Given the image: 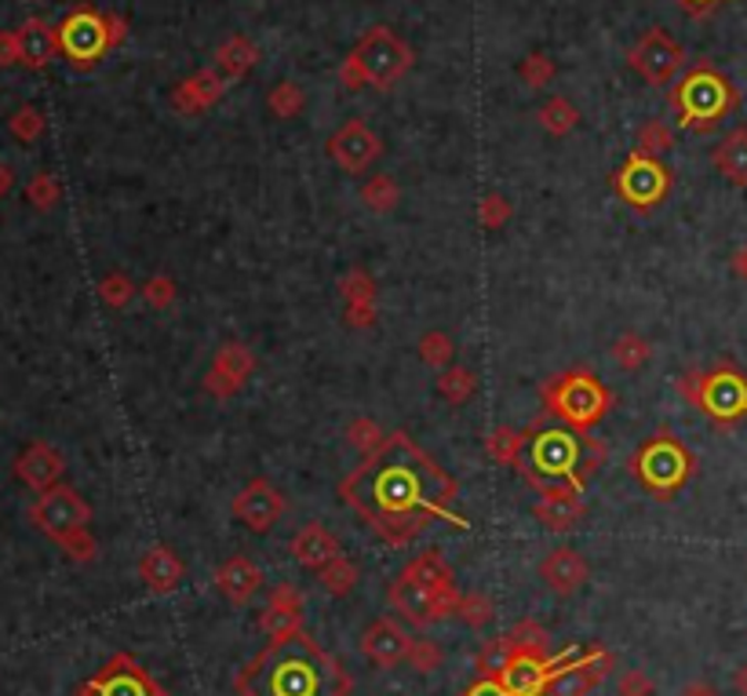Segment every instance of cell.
Returning a JSON list of instances; mask_svg holds the SVG:
<instances>
[{"label":"cell","mask_w":747,"mask_h":696,"mask_svg":"<svg viewBox=\"0 0 747 696\" xmlns=\"http://www.w3.org/2000/svg\"><path fill=\"white\" fill-rule=\"evenodd\" d=\"M106 30H110V44L121 48L128 41V19L124 15H114V11H106Z\"/></svg>","instance_id":"obj_59"},{"label":"cell","mask_w":747,"mask_h":696,"mask_svg":"<svg viewBox=\"0 0 747 696\" xmlns=\"http://www.w3.org/2000/svg\"><path fill=\"white\" fill-rule=\"evenodd\" d=\"M537 121L543 132H551L554 139H566V135L580 124V110L569 103L566 95H551L547 103L537 110Z\"/></svg>","instance_id":"obj_33"},{"label":"cell","mask_w":747,"mask_h":696,"mask_svg":"<svg viewBox=\"0 0 747 696\" xmlns=\"http://www.w3.org/2000/svg\"><path fill=\"white\" fill-rule=\"evenodd\" d=\"M459 696H510V693H507V686H504L500 678H481V675H478V678L470 682V686H467L464 693H459Z\"/></svg>","instance_id":"obj_57"},{"label":"cell","mask_w":747,"mask_h":696,"mask_svg":"<svg viewBox=\"0 0 747 696\" xmlns=\"http://www.w3.org/2000/svg\"><path fill=\"white\" fill-rule=\"evenodd\" d=\"M303 106H307V95H303V89H299L295 81H281V84H273L270 89V95H267V110L278 121H292V117H299L303 114Z\"/></svg>","instance_id":"obj_39"},{"label":"cell","mask_w":747,"mask_h":696,"mask_svg":"<svg viewBox=\"0 0 747 696\" xmlns=\"http://www.w3.org/2000/svg\"><path fill=\"white\" fill-rule=\"evenodd\" d=\"M733 689H737L740 696H747V664L737 667V675H733Z\"/></svg>","instance_id":"obj_63"},{"label":"cell","mask_w":747,"mask_h":696,"mask_svg":"<svg viewBox=\"0 0 747 696\" xmlns=\"http://www.w3.org/2000/svg\"><path fill=\"white\" fill-rule=\"evenodd\" d=\"M667 103L675 110L678 128H686L693 135H712L729 114H737L740 89L715 62L701 59L675 81V89L667 92Z\"/></svg>","instance_id":"obj_4"},{"label":"cell","mask_w":747,"mask_h":696,"mask_svg":"<svg viewBox=\"0 0 747 696\" xmlns=\"http://www.w3.org/2000/svg\"><path fill=\"white\" fill-rule=\"evenodd\" d=\"M27 201L37 208V212H52L62 201V183L52 176V172H37V176L27 183Z\"/></svg>","instance_id":"obj_43"},{"label":"cell","mask_w":747,"mask_h":696,"mask_svg":"<svg viewBox=\"0 0 747 696\" xmlns=\"http://www.w3.org/2000/svg\"><path fill=\"white\" fill-rule=\"evenodd\" d=\"M325 154L346 176H361V172H369L383 157V139L365 121H346L325 139Z\"/></svg>","instance_id":"obj_16"},{"label":"cell","mask_w":747,"mask_h":696,"mask_svg":"<svg viewBox=\"0 0 747 696\" xmlns=\"http://www.w3.org/2000/svg\"><path fill=\"white\" fill-rule=\"evenodd\" d=\"M77 696H168V689L132 653H114L92 678L81 682Z\"/></svg>","instance_id":"obj_13"},{"label":"cell","mask_w":747,"mask_h":696,"mask_svg":"<svg viewBox=\"0 0 747 696\" xmlns=\"http://www.w3.org/2000/svg\"><path fill=\"white\" fill-rule=\"evenodd\" d=\"M729 267H733V273H737L740 281H747V245H744V248H737V252H733Z\"/></svg>","instance_id":"obj_61"},{"label":"cell","mask_w":747,"mask_h":696,"mask_svg":"<svg viewBox=\"0 0 747 696\" xmlns=\"http://www.w3.org/2000/svg\"><path fill=\"white\" fill-rule=\"evenodd\" d=\"M318 580H321V588H325L332 599H346L354 588H357V580H361V569H357V562H351L343 551L332 558V562H325L318 569Z\"/></svg>","instance_id":"obj_32"},{"label":"cell","mask_w":747,"mask_h":696,"mask_svg":"<svg viewBox=\"0 0 747 696\" xmlns=\"http://www.w3.org/2000/svg\"><path fill=\"white\" fill-rule=\"evenodd\" d=\"M675 4L686 11L689 19H707L712 15L715 8H722V4H729V0H675Z\"/></svg>","instance_id":"obj_58"},{"label":"cell","mask_w":747,"mask_h":696,"mask_svg":"<svg viewBox=\"0 0 747 696\" xmlns=\"http://www.w3.org/2000/svg\"><path fill=\"white\" fill-rule=\"evenodd\" d=\"M475 391H478V380H475V372H470L467 365H448V368H442L438 394L445 397L448 405L470 402V397H475Z\"/></svg>","instance_id":"obj_35"},{"label":"cell","mask_w":747,"mask_h":696,"mask_svg":"<svg viewBox=\"0 0 747 696\" xmlns=\"http://www.w3.org/2000/svg\"><path fill=\"white\" fill-rule=\"evenodd\" d=\"M613 190L624 201L631 212L650 216L656 212V205L667 201L671 186H675V176H671L667 165H660L656 157H645L639 150H631L627 160L613 172Z\"/></svg>","instance_id":"obj_9"},{"label":"cell","mask_w":747,"mask_h":696,"mask_svg":"<svg viewBox=\"0 0 747 696\" xmlns=\"http://www.w3.org/2000/svg\"><path fill=\"white\" fill-rule=\"evenodd\" d=\"M59 547L66 551L70 562H77V565H89V562H95V558H98V543L92 537V529L77 532V537H70L66 543H59Z\"/></svg>","instance_id":"obj_53"},{"label":"cell","mask_w":747,"mask_h":696,"mask_svg":"<svg viewBox=\"0 0 747 696\" xmlns=\"http://www.w3.org/2000/svg\"><path fill=\"white\" fill-rule=\"evenodd\" d=\"M532 518L540 521L547 532H566L580 529V521L588 518V503H583V492H554V496H540L532 503Z\"/></svg>","instance_id":"obj_26"},{"label":"cell","mask_w":747,"mask_h":696,"mask_svg":"<svg viewBox=\"0 0 747 696\" xmlns=\"http://www.w3.org/2000/svg\"><path fill=\"white\" fill-rule=\"evenodd\" d=\"M408 667L416 671V675H430V671H438L445 664V653L442 645H434L427 638H413V650H408Z\"/></svg>","instance_id":"obj_49"},{"label":"cell","mask_w":747,"mask_h":696,"mask_svg":"<svg viewBox=\"0 0 747 696\" xmlns=\"http://www.w3.org/2000/svg\"><path fill=\"white\" fill-rule=\"evenodd\" d=\"M675 391L718 430H733L747 419V372L733 362L682 372L675 380Z\"/></svg>","instance_id":"obj_8"},{"label":"cell","mask_w":747,"mask_h":696,"mask_svg":"<svg viewBox=\"0 0 747 696\" xmlns=\"http://www.w3.org/2000/svg\"><path fill=\"white\" fill-rule=\"evenodd\" d=\"M671 146H675V132L667 128V121H660V117H650L639 128V146L634 150L639 154H645V157H664Z\"/></svg>","instance_id":"obj_41"},{"label":"cell","mask_w":747,"mask_h":696,"mask_svg":"<svg viewBox=\"0 0 747 696\" xmlns=\"http://www.w3.org/2000/svg\"><path fill=\"white\" fill-rule=\"evenodd\" d=\"M627 66L639 73L645 84H653V89H667V84H675L678 73L686 70V48L667 30L653 27L627 48Z\"/></svg>","instance_id":"obj_12"},{"label":"cell","mask_w":747,"mask_h":696,"mask_svg":"<svg viewBox=\"0 0 747 696\" xmlns=\"http://www.w3.org/2000/svg\"><path fill=\"white\" fill-rule=\"evenodd\" d=\"M507 638L518 653H526V656H554L551 653V635H547L537 620H518V624L507 631Z\"/></svg>","instance_id":"obj_37"},{"label":"cell","mask_w":747,"mask_h":696,"mask_svg":"<svg viewBox=\"0 0 747 696\" xmlns=\"http://www.w3.org/2000/svg\"><path fill=\"white\" fill-rule=\"evenodd\" d=\"M696 456L671 427H660L627 456V475L642 485L653 500H675L696 478Z\"/></svg>","instance_id":"obj_7"},{"label":"cell","mask_w":747,"mask_h":696,"mask_svg":"<svg viewBox=\"0 0 747 696\" xmlns=\"http://www.w3.org/2000/svg\"><path fill=\"white\" fill-rule=\"evenodd\" d=\"M540 402L543 413L566 424L580 434H591L602 419L613 413L616 394L605 387L602 380L594 376L591 368H566L558 376L540 383Z\"/></svg>","instance_id":"obj_6"},{"label":"cell","mask_w":747,"mask_h":696,"mask_svg":"<svg viewBox=\"0 0 747 696\" xmlns=\"http://www.w3.org/2000/svg\"><path fill=\"white\" fill-rule=\"evenodd\" d=\"M510 656H515V645H510L507 635H500V638L485 642L481 650H478V656H475V671H478L481 678H496V675H500V671L507 667Z\"/></svg>","instance_id":"obj_42"},{"label":"cell","mask_w":747,"mask_h":696,"mask_svg":"<svg viewBox=\"0 0 747 696\" xmlns=\"http://www.w3.org/2000/svg\"><path fill=\"white\" fill-rule=\"evenodd\" d=\"M616 696H656V682L645 671H624L616 682Z\"/></svg>","instance_id":"obj_54"},{"label":"cell","mask_w":747,"mask_h":696,"mask_svg":"<svg viewBox=\"0 0 747 696\" xmlns=\"http://www.w3.org/2000/svg\"><path fill=\"white\" fill-rule=\"evenodd\" d=\"M340 292H343V303H376V281H372V273L361 267H354L340 281Z\"/></svg>","instance_id":"obj_47"},{"label":"cell","mask_w":747,"mask_h":696,"mask_svg":"<svg viewBox=\"0 0 747 696\" xmlns=\"http://www.w3.org/2000/svg\"><path fill=\"white\" fill-rule=\"evenodd\" d=\"M492 616H496V602L489 599V594L470 591V594H464V599H459L453 620H459V624L470 627V631H481V627L492 624Z\"/></svg>","instance_id":"obj_40"},{"label":"cell","mask_w":747,"mask_h":696,"mask_svg":"<svg viewBox=\"0 0 747 696\" xmlns=\"http://www.w3.org/2000/svg\"><path fill=\"white\" fill-rule=\"evenodd\" d=\"M346 438H351V445H354V449H361V453L369 456L372 449H380V445H383V438H387V434L380 430V424H372V419H365V416H361V419H354L351 427H346Z\"/></svg>","instance_id":"obj_52"},{"label":"cell","mask_w":747,"mask_h":696,"mask_svg":"<svg viewBox=\"0 0 747 696\" xmlns=\"http://www.w3.org/2000/svg\"><path fill=\"white\" fill-rule=\"evenodd\" d=\"M402 576L416 580L419 588L442 594V599H459V594H464L456 588V573H453V565L442 558V551H427V554L413 558V562L402 569Z\"/></svg>","instance_id":"obj_29"},{"label":"cell","mask_w":747,"mask_h":696,"mask_svg":"<svg viewBox=\"0 0 747 696\" xmlns=\"http://www.w3.org/2000/svg\"><path fill=\"white\" fill-rule=\"evenodd\" d=\"M554 73H558V66L543 52H532L521 59V81H526L529 89H547V84L554 81Z\"/></svg>","instance_id":"obj_50"},{"label":"cell","mask_w":747,"mask_h":696,"mask_svg":"<svg viewBox=\"0 0 747 696\" xmlns=\"http://www.w3.org/2000/svg\"><path fill=\"white\" fill-rule=\"evenodd\" d=\"M616 653L605 645H588L583 653L572 656L569 664L558 667V675L547 686V696H591L602 682L613 675Z\"/></svg>","instance_id":"obj_15"},{"label":"cell","mask_w":747,"mask_h":696,"mask_svg":"<svg viewBox=\"0 0 747 696\" xmlns=\"http://www.w3.org/2000/svg\"><path fill=\"white\" fill-rule=\"evenodd\" d=\"M602 464H605L602 442L558 424V419L543 413L526 427V449H521L515 470L529 481V489H537L540 496H554V492H583Z\"/></svg>","instance_id":"obj_3"},{"label":"cell","mask_w":747,"mask_h":696,"mask_svg":"<svg viewBox=\"0 0 747 696\" xmlns=\"http://www.w3.org/2000/svg\"><path fill=\"white\" fill-rule=\"evenodd\" d=\"M15 475L22 485H30L33 492H48L62 481V475H66V459H62L55 445L30 442L15 459Z\"/></svg>","instance_id":"obj_20"},{"label":"cell","mask_w":747,"mask_h":696,"mask_svg":"<svg viewBox=\"0 0 747 696\" xmlns=\"http://www.w3.org/2000/svg\"><path fill=\"white\" fill-rule=\"evenodd\" d=\"M289 551H292V558H295L299 565L310 569V573H318L321 565L332 562V558L340 554V540H335L325 526L310 521V526H303V529H299L295 537H292Z\"/></svg>","instance_id":"obj_28"},{"label":"cell","mask_w":747,"mask_h":696,"mask_svg":"<svg viewBox=\"0 0 747 696\" xmlns=\"http://www.w3.org/2000/svg\"><path fill=\"white\" fill-rule=\"evenodd\" d=\"M11 186H15V172H11L4 160H0V197H8Z\"/></svg>","instance_id":"obj_62"},{"label":"cell","mask_w":747,"mask_h":696,"mask_svg":"<svg viewBox=\"0 0 747 696\" xmlns=\"http://www.w3.org/2000/svg\"><path fill=\"white\" fill-rule=\"evenodd\" d=\"M252 372H256V354L248 351L245 343H222L216 357H211V368L205 372L201 387L216 397V402H230L234 394L245 391Z\"/></svg>","instance_id":"obj_17"},{"label":"cell","mask_w":747,"mask_h":696,"mask_svg":"<svg viewBox=\"0 0 747 696\" xmlns=\"http://www.w3.org/2000/svg\"><path fill=\"white\" fill-rule=\"evenodd\" d=\"M613 357H616V365H620V368L639 372L642 365H650V357H653V343L645 340V335H639V332H624V335H616V343H613Z\"/></svg>","instance_id":"obj_38"},{"label":"cell","mask_w":747,"mask_h":696,"mask_svg":"<svg viewBox=\"0 0 747 696\" xmlns=\"http://www.w3.org/2000/svg\"><path fill=\"white\" fill-rule=\"evenodd\" d=\"M135 292H139V284H135L124 270L106 273V278L98 281V300H103L106 307H114V310H124V307H128V303L135 300Z\"/></svg>","instance_id":"obj_44"},{"label":"cell","mask_w":747,"mask_h":696,"mask_svg":"<svg viewBox=\"0 0 747 696\" xmlns=\"http://www.w3.org/2000/svg\"><path fill=\"white\" fill-rule=\"evenodd\" d=\"M303 620H307V602L303 594H299V588L278 583V588L270 591L267 609L259 613V627H263L270 638H278V635H289V631H303Z\"/></svg>","instance_id":"obj_24"},{"label":"cell","mask_w":747,"mask_h":696,"mask_svg":"<svg viewBox=\"0 0 747 696\" xmlns=\"http://www.w3.org/2000/svg\"><path fill=\"white\" fill-rule=\"evenodd\" d=\"M227 77L216 70V66H208V70H197V73H190V77H183L176 89H172V106L179 110V114H186V117H194V114H205L208 106H216L219 98H222V92H227Z\"/></svg>","instance_id":"obj_21"},{"label":"cell","mask_w":747,"mask_h":696,"mask_svg":"<svg viewBox=\"0 0 747 696\" xmlns=\"http://www.w3.org/2000/svg\"><path fill=\"white\" fill-rule=\"evenodd\" d=\"M376 303H346V321H351L354 329H372L376 325Z\"/></svg>","instance_id":"obj_56"},{"label":"cell","mask_w":747,"mask_h":696,"mask_svg":"<svg viewBox=\"0 0 747 696\" xmlns=\"http://www.w3.org/2000/svg\"><path fill=\"white\" fill-rule=\"evenodd\" d=\"M234 518L252 532H270L284 515V492L270 478H252L230 503Z\"/></svg>","instance_id":"obj_18"},{"label":"cell","mask_w":747,"mask_h":696,"mask_svg":"<svg viewBox=\"0 0 747 696\" xmlns=\"http://www.w3.org/2000/svg\"><path fill=\"white\" fill-rule=\"evenodd\" d=\"M521 449H526V430H518V427H507V424L492 427L489 438H485V453L504 467H518Z\"/></svg>","instance_id":"obj_34"},{"label":"cell","mask_w":747,"mask_h":696,"mask_svg":"<svg viewBox=\"0 0 747 696\" xmlns=\"http://www.w3.org/2000/svg\"><path fill=\"white\" fill-rule=\"evenodd\" d=\"M419 357H423V365H430V368H448L456 357V343L448 340L445 332H427L419 340Z\"/></svg>","instance_id":"obj_46"},{"label":"cell","mask_w":747,"mask_h":696,"mask_svg":"<svg viewBox=\"0 0 747 696\" xmlns=\"http://www.w3.org/2000/svg\"><path fill=\"white\" fill-rule=\"evenodd\" d=\"M15 33H19V55H22L19 66L44 70V66H52V62L62 55V48H59V27H52V22L27 19Z\"/></svg>","instance_id":"obj_25"},{"label":"cell","mask_w":747,"mask_h":696,"mask_svg":"<svg viewBox=\"0 0 747 696\" xmlns=\"http://www.w3.org/2000/svg\"><path fill=\"white\" fill-rule=\"evenodd\" d=\"M139 580L146 583V591L154 594H172L186 580V562L165 543H154L139 558Z\"/></svg>","instance_id":"obj_27"},{"label":"cell","mask_w":747,"mask_h":696,"mask_svg":"<svg viewBox=\"0 0 747 696\" xmlns=\"http://www.w3.org/2000/svg\"><path fill=\"white\" fill-rule=\"evenodd\" d=\"M510 216H515V208H510V201L504 194H489V197H481V205H478V222L485 230H504L507 222H510Z\"/></svg>","instance_id":"obj_48"},{"label":"cell","mask_w":747,"mask_h":696,"mask_svg":"<svg viewBox=\"0 0 747 696\" xmlns=\"http://www.w3.org/2000/svg\"><path fill=\"white\" fill-rule=\"evenodd\" d=\"M464 599V594H459ZM459 599H442V594H434V591H427V588H419L416 580H408V576H402L397 573L394 580H391V588H387V602H391V609L397 616H405V624H413V627H434V624H442V620H448V616H456V605H459Z\"/></svg>","instance_id":"obj_14"},{"label":"cell","mask_w":747,"mask_h":696,"mask_svg":"<svg viewBox=\"0 0 747 696\" xmlns=\"http://www.w3.org/2000/svg\"><path fill=\"white\" fill-rule=\"evenodd\" d=\"M540 580L547 583V591L569 599V594H577L583 583L591 580V565H588V558L580 551H572V547H554V551L540 562Z\"/></svg>","instance_id":"obj_22"},{"label":"cell","mask_w":747,"mask_h":696,"mask_svg":"<svg viewBox=\"0 0 747 696\" xmlns=\"http://www.w3.org/2000/svg\"><path fill=\"white\" fill-rule=\"evenodd\" d=\"M238 696H351L354 675L329 650L307 635L289 631L267 642L238 675H234Z\"/></svg>","instance_id":"obj_2"},{"label":"cell","mask_w":747,"mask_h":696,"mask_svg":"<svg viewBox=\"0 0 747 696\" xmlns=\"http://www.w3.org/2000/svg\"><path fill=\"white\" fill-rule=\"evenodd\" d=\"M139 292L154 310H168L172 303H176V281H172L168 273H154Z\"/></svg>","instance_id":"obj_51"},{"label":"cell","mask_w":747,"mask_h":696,"mask_svg":"<svg viewBox=\"0 0 747 696\" xmlns=\"http://www.w3.org/2000/svg\"><path fill=\"white\" fill-rule=\"evenodd\" d=\"M211 583H216V591L227 599L230 605H248L256 599V591L263 588V569H259L252 558H245V554H234V558H227L219 569H216V576H211Z\"/></svg>","instance_id":"obj_23"},{"label":"cell","mask_w":747,"mask_h":696,"mask_svg":"<svg viewBox=\"0 0 747 696\" xmlns=\"http://www.w3.org/2000/svg\"><path fill=\"white\" fill-rule=\"evenodd\" d=\"M59 48H62V59L77 73L95 70L106 52H114L110 30H106V11H98L92 4H77L73 11H66V19L59 22Z\"/></svg>","instance_id":"obj_10"},{"label":"cell","mask_w":747,"mask_h":696,"mask_svg":"<svg viewBox=\"0 0 747 696\" xmlns=\"http://www.w3.org/2000/svg\"><path fill=\"white\" fill-rule=\"evenodd\" d=\"M22 55H19V33L15 30H0V70H11L19 66Z\"/></svg>","instance_id":"obj_55"},{"label":"cell","mask_w":747,"mask_h":696,"mask_svg":"<svg viewBox=\"0 0 747 696\" xmlns=\"http://www.w3.org/2000/svg\"><path fill=\"white\" fill-rule=\"evenodd\" d=\"M30 526H37L52 543H66L70 537L89 529L92 521V503L73 489V485H55V489L41 492L30 503Z\"/></svg>","instance_id":"obj_11"},{"label":"cell","mask_w":747,"mask_h":696,"mask_svg":"<svg viewBox=\"0 0 747 696\" xmlns=\"http://www.w3.org/2000/svg\"><path fill=\"white\" fill-rule=\"evenodd\" d=\"M259 62V48L248 41V37H230V41H222L219 48H216V59H211V66H216L222 77H227L230 84L234 81H241L248 70H252Z\"/></svg>","instance_id":"obj_31"},{"label":"cell","mask_w":747,"mask_h":696,"mask_svg":"<svg viewBox=\"0 0 747 696\" xmlns=\"http://www.w3.org/2000/svg\"><path fill=\"white\" fill-rule=\"evenodd\" d=\"M361 201H365L369 212L376 216H387L402 201V186H397L391 176H372L365 186H361Z\"/></svg>","instance_id":"obj_36"},{"label":"cell","mask_w":747,"mask_h":696,"mask_svg":"<svg viewBox=\"0 0 747 696\" xmlns=\"http://www.w3.org/2000/svg\"><path fill=\"white\" fill-rule=\"evenodd\" d=\"M413 62H416L413 44L402 41L391 27H372L361 33L354 52L343 59L340 84L346 92H361V89L391 92L394 84L413 70Z\"/></svg>","instance_id":"obj_5"},{"label":"cell","mask_w":747,"mask_h":696,"mask_svg":"<svg viewBox=\"0 0 747 696\" xmlns=\"http://www.w3.org/2000/svg\"><path fill=\"white\" fill-rule=\"evenodd\" d=\"M459 481L405 430L387 434L380 449L340 481V500L387 547L419 540L430 521L467 529V518L453 511Z\"/></svg>","instance_id":"obj_1"},{"label":"cell","mask_w":747,"mask_h":696,"mask_svg":"<svg viewBox=\"0 0 747 696\" xmlns=\"http://www.w3.org/2000/svg\"><path fill=\"white\" fill-rule=\"evenodd\" d=\"M44 128H48V121H44V114L37 106H19L15 114L8 117V132L15 135L19 143H37L44 135Z\"/></svg>","instance_id":"obj_45"},{"label":"cell","mask_w":747,"mask_h":696,"mask_svg":"<svg viewBox=\"0 0 747 696\" xmlns=\"http://www.w3.org/2000/svg\"><path fill=\"white\" fill-rule=\"evenodd\" d=\"M678 696H722L712 682H689V686H682Z\"/></svg>","instance_id":"obj_60"},{"label":"cell","mask_w":747,"mask_h":696,"mask_svg":"<svg viewBox=\"0 0 747 696\" xmlns=\"http://www.w3.org/2000/svg\"><path fill=\"white\" fill-rule=\"evenodd\" d=\"M712 165L726 183L733 186H747V128H733L726 139H722L712 150Z\"/></svg>","instance_id":"obj_30"},{"label":"cell","mask_w":747,"mask_h":696,"mask_svg":"<svg viewBox=\"0 0 747 696\" xmlns=\"http://www.w3.org/2000/svg\"><path fill=\"white\" fill-rule=\"evenodd\" d=\"M357 645H361V656H365L369 664L391 671V667L408 661L413 638L405 635V627L397 624L394 616H380V620H372V624L365 627V635H361Z\"/></svg>","instance_id":"obj_19"}]
</instances>
